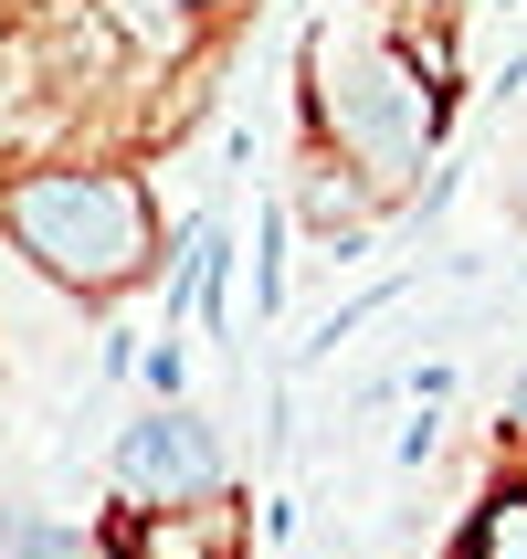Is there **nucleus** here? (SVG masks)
Here are the masks:
<instances>
[{"instance_id":"1","label":"nucleus","mask_w":527,"mask_h":559,"mask_svg":"<svg viewBox=\"0 0 527 559\" xmlns=\"http://www.w3.org/2000/svg\"><path fill=\"white\" fill-rule=\"evenodd\" d=\"M0 243L63 296H127L158 275L169 222L127 158L43 148V158H0Z\"/></svg>"},{"instance_id":"2","label":"nucleus","mask_w":527,"mask_h":559,"mask_svg":"<svg viewBox=\"0 0 527 559\" xmlns=\"http://www.w3.org/2000/svg\"><path fill=\"white\" fill-rule=\"evenodd\" d=\"M443 127H454V95H443L391 32H316V53H307V138L338 148L370 190H411Z\"/></svg>"},{"instance_id":"3","label":"nucleus","mask_w":527,"mask_h":559,"mask_svg":"<svg viewBox=\"0 0 527 559\" xmlns=\"http://www.w3.org/2000/svg\"><path fill=\"white\" fill-rule=\"evenodd\" d=\"M106 475H117V497H201V486H232L221 433L201 412H180V402L137 412V423L106 443Z\"/></svg>"},{"instance_id":"4","label":"nucleus","mask_w":527,"mask_h":559,"mask_svg":"<svg viewBox=\"0 0 527 559\" xmlns=\"http://www.w3.org/2000/svg\"><path fill=\"white\" fill-rule=\"evenodd\" d=\"M253 518L232 486H201V497H127V518L106 528L95 559H243Z\"/></svg>"},{"instance_id":"5","label":"nucleus","mask_w":527,"mask_h":559,"mask_svg":"<svg viewBox=\"0 0 527 559\" xmlns=\"http://www.w3.org/2000/svg\"><path fill=\"white\" fill-rule=\"evenodd\" d=\"M221 11H232V0H95V22L117 32V53L127 63H158V74L190 63V43H201Z\"/></svg>"},{"instance_id":"6","label":"nucleus","mask_w":527,"mask_h":559,"mask_svg":"<svg viewBox=\"0 0 527 559\" xmlns=\"http://www.w3.org/2000/svg\"><path fill=\"white\" fill-rule=\"evenodd\" d=\"M370 201H380V190L359 180L338 148H316V138H307V169H296V212H307V222H327V233H348V222H370Z\"/></svg>"},{"instance_id":"7","label":"nucleus","mask_w":527,"mask_h":559,"mask_svg":"<svg viewBox=\"0 0 527 559\" xmlns=\"http://www.w3.org/2000/svg\"><path fill=\"white\" fill-rule=\"evenodd\" d=\"M454 559H527V486H496V497L475 507Z\"/></svg>"},{"instance_id":"8","label":"nucleus","mask_w":527,"mask_h":559,"mask_svg":"<svg viewBox=\"0 0 527 559\" xmlns=\"http://www.w3.org/2000/svg\"><path fill=\"white\" fill-rule=\"evenodd\" d=\"M0 559H95V538L63 518H32V507H0Z\"/></svg>"},{"instance_id":"9","label":"nucleus","mask_w":527,"mask_h":559,"mask_svg":"<svg viewBox=\"0 0 527 559\" xmlns=\"http://www.w3.org/2000/svg\"><path fill=\"white\" fill-rule=\"evenodd\" d=\"M506 443H517V454H527V370L506 380Z\"/></svg>"},{"instance_id":"10","label":"nucleus","mask_w":527,"mask_h":559,"mask_svg":"<svg viewBox=\"0 0 527 559\" xmlns=\"http://www.w3.org/2000/svg\"><path fill=\"white\" fill-rule=\"evenodd\" d=\"M517 212H527V180H517Z\"/></svg>"}]
</instances>
